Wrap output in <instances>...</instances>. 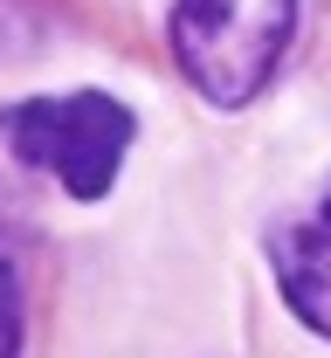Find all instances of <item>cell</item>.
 <instances>
[{
    "label": "cell",
    "mask_w": 331,
    "mask_h": 358,
    "mask_svg": "<svg viewBox=\"0 0 331 358\" xmlns=\"http://www.w3.org/2000/svg\"><path fill=\"white\" fill-rule=\"evenodd\" d=\"M290 35H297V0H173L166 14L173 62L214 110L255 103L283 69Z\"/></svg>",
    "instance_id": "1"
},
{
    "label": "cell",
    "mask_w": 331,
    "mask_h": 358,
    "mask_svg": "<svg viewBox=\"0 0 331 358\" xmlns=\"http://www.w3.org/2000/svg\"><path fill=\"white\" fill-rule=\"evenodd\" d=\"M132 138H139V117L111 90H69V96L0 103V145L21 166L48 173L62 193H76V200H104L118 186Z\"/></svg>",
    "instance_id": "2"
},
{
    "label": "cell",
    "mask_w": 331,
    "mask_h": 358,
    "mask_svg": "<svg viewBox=\"0 0 331 358\" xmlns=\"http://www.w3.org/2000/svg\"><path fill=\"white\" fill-rule=\"evenodd\" d=\"M269 262H276V289L283 303L318 338H331V179L318 193L311 214H290L276 234H269Z\"/></svg>",
    "instance_id": "3"
},
{
    "label": "cell",
    "mask_w": 331,
    "mask_h": 358,
    "mask_svg": "<svg viewBox=\"0 0 331 358\" xmlns=\"http://www.w3.org/2000/svg\"><path fill=\"white\" fill-rule=\"evenodd\" d=\"M0 358H21V275L7 248H0Z\"/></svg>",
    "instance_id": "4"
}]
</instances>
